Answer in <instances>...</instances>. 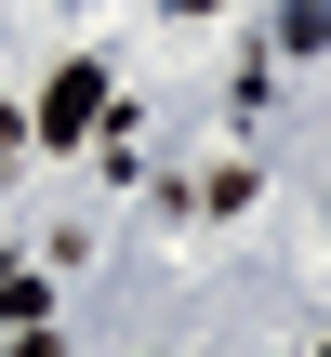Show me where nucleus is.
<instances>
[{
  "mask_svg": "<svg viewBox=\"0 0 331 357\" xmlns=\"http://www.w3.org/2000/svg\"><path fill=\"white\" fill-rule=\"evenodd\" d=\"M93 119H106V66H66V79L40 93V146H80Z\"/></svg>",
  "mask_w": 331,
  "mask_h": 357,
  "instance_id": "nucleus-1",
  "label": "nucleus"
},
{
  "mask_svg": "<svg viewBox=\"0 0 331 357\" xmlns=\"http://www.w3.org/2000/svg\"><path fill=\"white\" fill-rule=\"evenodd\" d=\"M172 13H212V0H172Z\"/></svg>",
  "mask_w": 331,
  "mask_h": 357,
  "instance_id": "nucleus-3",
  "label": "nucleus"
},
{
  "mask_svg": "<svg viewBox=\"0 0 331 357\" xmlns=\"http://www.w3.org/2000/svg\"><path fill=\"white\" fill-rule=\"evenodd\" d=\"M0 357H53V344H40V331H13V344H0Z\"/></svg>",
  "mask_w": 331,
  "mask_h": 357,
  "instance_id": "nucleus-2",
  "label": "nucleus"
}]
</instances>
